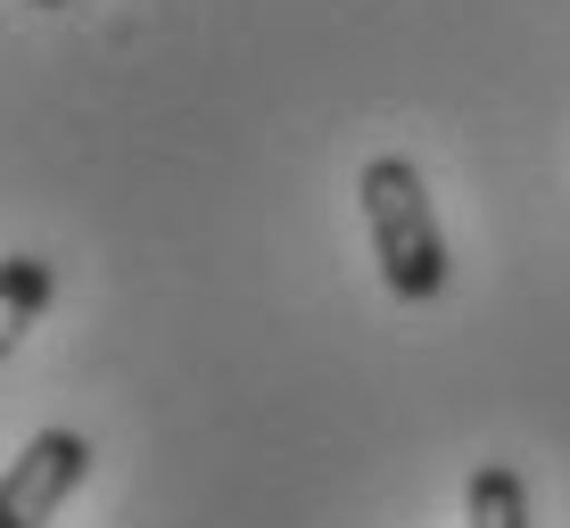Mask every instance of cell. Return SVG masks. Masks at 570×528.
Listing matches in <instances>:
<instances>
[{"instance_id": "cell-5", "label": "cell", "mask_w": 570, "mask_h": 528, "mask_svg": "<svg viewBox=\"0 0 570 528\" xmlns=\"http://www.w3.org/2000/svg\"><path fill=\"white\" fill-rule=\"evenodd\" d=\"M33 9H67V0H33Z\"/></svg>"}, {"instance_id": "cell-3", "label": "cell", "mask_w": 570, "mask_h": 528, "mask_svg": "<svg viewBox=\"0 0 570 528\" xmlns=\"http://www.w3.org/2000/svg\"><path fill=\"white\" fill-rule=\"evenodd\" d=\"M463 528H538V512H529V479L513 471V462H480V471H471Z\"/></svg>"}, {"instance_id": "cell-4", "label": "cell", "mask_w": 570, "mask_h": 528, "mask_svg": "<svg viewBox=\"0 0 570 528\" xmlns=\"http://www.w3.org/2000/svg\"><path fill=\"white\" fill-rule=\"evenodd\" d=\"M50 289H58V272H50L42 257H9V281H0V339H9V347L42 322Z\"/></svg>"}, {"instance_id": "cell-2", "label": "cell", "mask_w": 570, "mask_h": 528, "mask_svg": "<svg viewBox=\"0 0 570 528\" xmlns=\"http://www.w3.org/2000/svg\"><path fill=\"white\" fill-rule=\"evenodd\" d=\"M83 479H91V438L83 429H33L26 455L9 462V487H0V528H50L75 504Z\"/></svg>"}, {"instance_id": "cell-1", "label": "cell", "mask_w": 570, "mask_h": 528, "mask_svg": "<svg viewBox=\"0 0 570 528\" xmlns=\"http://www.w3.org/2000/svg\"><path fill=\"white\" fill-rule=\"evenodd\" d=\"M356 199H364V231H372V257H381V281L397 306H439L446 281H455V257H446V231L439 207H430V182L414 158H372L356 173Z\"/></svg>"}]
</instances>
